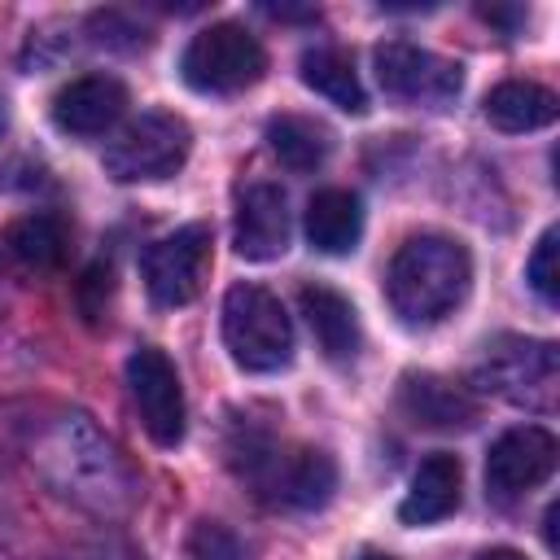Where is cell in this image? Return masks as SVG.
I'll list each match as a JSON object with an SVG mask.
<instances>
[{
  "label": "cell",
  "instance_id": "obj_22",
  "mask_svg": "<svg viewBox=\"0 0 560 560\" xmlns=\"http://www.w3.org/2000/svg\"><path fill=\"white\" fill-rule=\"evenodd\" d=\"M192 560H249V547L223 525V521H197L188 534Z\"/></svg>",
  "mask_w": 560,
  "mask_h": 560
},
{
  "label": "cell",
  "instance_id": "obj_8",
  "mask_svg": "<svg viewBox=\"0 0 560 560\" xmlns=\"http://www.w3.org/2000/svg\"><path fill=\"white\" fill-rule=\"evenodd\" d=\"M210 245H214L210 223H184L144 249L140 267H144V289L153 306L175 311L201 293L206 271H210Z\"/></svg>",
  "mask_w": 560,
  "mask_h": 560
},
{
  "label": "cell",
  "instance_id": "obj_18",
  "mask_svg": "<svg viewBox=\"0 0 560 560\" xmlns=\"http://www.w3.org/2000/svg\"><path fill=\"white\" fill-rule=\"evenodd\" d=\"M302 83L311 92H319L324 101H332L337 109H346V114H368V92L359 83V70L337 48H311V52H302Z\"/></svg>",
  "mask_w": 560,
  "mask_h": 560
},
{
  "label": "cell",
  "instance_id": "obj_26",
  "mask_svg": "<svg viewBox=\"0 0 560 560\" xmlns=\"http://www.w3.org/2000/svg\"><path fill=\"white\" fill-rule=\"evenodd\" d=\"M0 306H4V271H0Z\"/></svg>",
  "mask_w": 560,
  "mask_h": 560
},
{
  "label": "cell",
  "instance_id": "obj_1",
  "mask_svg": "<svg viewBox=\"0 0 560 560\" xmlns=\"http://www.w3.org/2000/svg\"><path fill=\"white\" fill-rule=\"evenodd\" d=\"M35 464L44 468V477L57 494H66L92 512H118L131 499V477H127L122 455L88 416H61L44 433Z\"/></svg>",
  "mask_w": 560,
  "mask_h": 560
},
{
  "label": "cell",
  "instance_id": "obj_11",
  "mask_svg": "<svg viewBox=\"0 0 560 560\" xmlns=\"http://www.w3.org/2000/svg\"><path fill=\"white\" fill-rule=\"evenodd\" d=\"M232 245L245 262H271L289 249V201L280 184H245L236 192V228Z\"/></svg>",
  "mask_w": 560,
  "mask_h": 560
},
{
  "label": "cell",
  "instance_id": "obj_3",
  "mask_svg": "<svg viewBox=\"0 0 560 560\" xmlns=\"http://www.w3.org/2000/svg\"><path fill=\"white\" fill-rule=\"evenodd\" d=\"M223 346L241 372H280L293 359L284 302L262 284H232L223 298Z\"/></svg>",
  "mask_w": 560,
  "mask_h": 560
},
{
  "label": "cell",
  "instance_id": "obj_7",
  "mask_svg": "<svg viewBox=\"0 0 560 560\" xmlns=\"http://www.w3.org/2000/svg\"><path fill=\"white\" fill-rule=\"evenodd\" d=\"M376 79L385 96L424 109H446L464 92V66L411 39H389L376 48Z\"/></svg>",
  "mask_w": 560,
  "mask_h": 560
},
{
  "label": "cell",
  "instance_id": "obj_12",
  "mask_svg": "<svg viewBox=\"0 0 560 560\" xmlns=\"http://www.w3.org/2000/svg\"><path fill=\"white\" fill-rule=\"evenodd\" d=\"M398 407L411 424L420 429H472L477 416H481V402L468 385L451 381V376H438V372H407L398 381Z\"/></svg>",
  "mask_w": 560,
  "mask_h": 560
},
{
  "label": "cell",
  "instance_id": "obj_2",
  "mask_svg": "<svg viewBox=\"0 0 560 560\" xmlns=\"http://www.w3.org/2000/svg\"><path fill=\"white\" fill-rule=\"evenodd\" d=\"M472 289V258L464 241L455 236H411L398 245L389 271H385V298L394 315L411 328L446 319Z\"/></svg>",
  "mask_w": 560,
  "mask_h": 560
},
{
  "label": "cell",
  "instance_id": "obj_13",
  "mask_svg": "<svg viewBox=\"0 0 560 560\" xmlns=\"http://www.w3.org/2000/svg\"><path fill=\"white\" fill-rule=\"evenodd\" d=\"M127 109V88L114 74H79L52 96V122L66 136H101Z\"/></svg>",
  "mask_w": 560,
  "mask_h": 560
},
{
  "label": "cell",
  "instance_id": "obj_19",
  "mask_svg": "<svg viewBox=\"0 0 560 560\" xmlns=\"http://www.w3.org/2000/svg\"><path fill=\"white\" fill-rule=\"evenodd\" d=\"M4 245L18 262L35 267V271H52L66 262V249H70V232L61 223V214H48V210H35V214H22L9 223L4 232Z\"/></svg>",
  "mask_w": 560,
  "mask_h": 560
},
{
  "label": "cell",
  "instance_id": "obj_20",
  "mask_svg": "<svg viewBox=\"0 0 560 560\" xmlns=\"http://www.w3.org/2000/svg\"><path fill=\"white\" fill-rule=\"evenodd\" d=\"M267 149L289 171H315V166H324V158L332 149V131L306 114H276L267 122Z\"/></svg>",
  "mask_w": 560,
  "mask_h": 560
},
{
  "label": "cell",
  "instance_id": "obj_17",
  "mask_svg": "<svg viewBox=\"0 0 560 560\" xmlns=\"http://www.w3.org/2000/svg\"><path fill=\"white\" fill-rule=\"evenodd\" d=\"M363 232V210L359 197L346 188H319L306 201V241L319 254H350Z\"/></svg>",
  "mask_w": 560,
  "mask_h": 560
},
{
  "label": "cell",
  "instance_id": "obj_14",
  "mask_svg": "<svg viewBox=\"0 0 560 560\" xmlns=\"http://www.w3.org/2000/svg\"><path fill=\"white\" fill-rule=\"evenodd\" d=\"M459 490H464L459 459L446 455V451H433L429 459H420V468L411 477V490L398 508V521L402 525H433V521H442L459 508Z\"/></svg>",
  "mask_w": 560,
  "mask_h": 560
},
{
  "label": "cell",
  "instance_id": "obj_4",
  "mask_svg": "<svg viewBox=\"0 0 560 560\" xmlns=\"http://www.w3.org/2000/svg\"><path fill=\"white\" fill-rule=\"evenodd\" d=\"M179 74L201 96H232V92L254 88L267 74V52L245 26L214 22L188 39L179 57Z\"/></svg>",
  "mask_w": 560,
  "mask_h": 560
},
{
  "label": "cell",
  "instance_id": "obj_21",
  "mask_svg": "<svg viewBox=\"0 0 560 560\" xmlns=\"http://www.w3.org/2000/svg\"><path fill=\"white\" fill-rule=\"evenodd\" d=\"M525 276H529V289L547 306H556V298H560V232L556 228H547L538 236V245H534V254L525 262Z\"/></svg>",
  "mask_w": 560,
  "mask_h": 560
},
{
  "label": "cell",
  "instance_id": "obj_9",
  "mask_svg": "<svg viewBox=\"0 0 560 560\" xmlns=\"http://www.w3.org/2000/svg\"><path fill=\"white\" fill-rule=\"evenodd\" d=\"M127 389H131L144 433L158 446H179L184 442V389H179V372L166 359V350L140 346L127 359Z\"/></svg>",
  "mask_w": 560,
  "mask_h": 560
},
{
  "label": "cell",
  "instance_id": "obj_6",
  "mask_svg": "<svg viewBox=\"0 0 560 560\" xmlns=\"http://www.w3.org/2000/svg\"><path fill=\"white\" fill-rule=\"evenodd\" d=\"M192 131L179 114L171 109H144L131 118L105 149V175L118 184H144V179H166L188 162Z\"/></svg>",
  "mask_w": 560,
  "mask_h": 560
},
{
  "label": "cell",
  "instance_id": "obj_16",
  "mask_svg": "<svg viewBox=\"0 0 560 560\" xmlns=\"http://www.w3.org/2000/svg\"><path fill=\"white\" fill-rule=\"evenodd\" d=\"M486 122L499 127V131H538V127H551L556 114H560V101L551 88L534 83V79H508L499 88H490L486 96Z\"/></svg>",
  "mask_w": 560,
  "mask_h": 560
},
{
  "label": "cell",
  "instance_id": "obj_15",
  "mask_svg": "<svg viewBox=\"0 0 560 560\" xmlns=\"http://www.w3.org/2000/svg\"><path fill=\"white\" fill-rule=\"evenodd\" d=\"M298 302H302V315H306V324H311L319 350H324L332 363H346V359L359 354V341H363L359 315H354V306H350L337 289H328V284H306Z\"/></svg>",
  "mask_w": 560,
  "mask_h": 560
},
{
  "label": "cell",
  "instance_id": "obj_5",
  "mask_svg": "<svg viewBox=\"0 0 560 560\" xmlns=\"http://www.w3.org/2000/svg\"><path fill=\"white\" fill-rule=\"evenodd\" d=\"M477 385L525 411H551L560 389V354L551 341L499 337L477 363Z\"/></svg>",
  "mask_w": 560,
  "mask_h": 560
},
{
  "label": "cell",
  "instance_id": "obj_25",
  "mask_svg": "<svg viewBox=\"0 0 560 560\" xmlns=\"http://www.w3.org/2000/svg\"><path fill=\"white\" fill-rule=\"evenodd\" d=\"M359 560H394V556H385V551H363Z\"/></svg>",
  "mask_w": 560,
  "mask_h": 560
},
{
  "label": "cell",
  "instance_id": "obj_23",
  "mask_svg": "<svg viewBox=\"0 0 560 560\" xmlns=\"http://www.w3.org/2000/svg\"><path fill=\"white\" fill-rule=\"evenodd\" d=\"M109 293H114V271L109 267H88V276L79 280V306L88 319H101L105 306H109Z\"/></svg>",
  "mask_w": 560,
  "mask_h": 560
},
{
  "label": "cell",
  "instance_id": "obj_10",
  "mask_svg": "<svg viewBox=\"0 0 560 560\" xmlns=\"http://www.w3.org/2000/svg\"><path fill=\"white\" fill-rule=\"evenodd\" d=\"M556 438L542 424H516L508 433L494 438L490 455H486V494L499 503L521 499L525 490L542 486L556 472Z\"/></svg>",
  "mask_w": 560,
  "mask_h": 560
},
{
  "label": "cell",
  "instance_id": "obj_24",
  "mask_svg": "<svg viewBox=\"0 0 560 560\" xmlns=\"http://www.w3.org/2000/svg\"><path fill=\"white\" fill-rule=\"evenodd\" d=\"M477 560H525L521 551H512V547H490V551H481Z\"/></svg>",
  "mask_w": 560,
  "mask_h": 560
}]
</instances>
